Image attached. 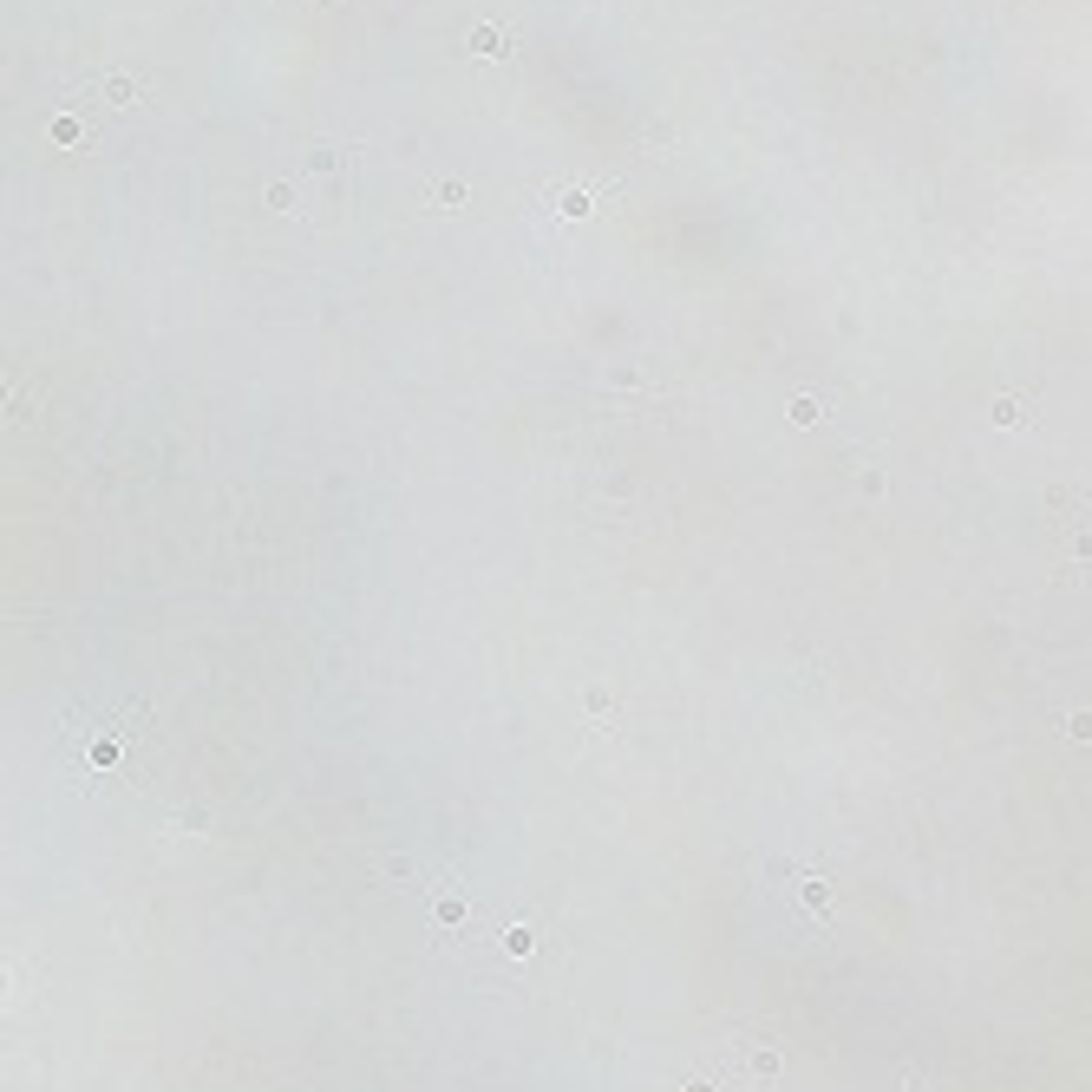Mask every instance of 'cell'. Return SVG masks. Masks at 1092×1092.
<instances>
[{
	"mask_svg": "<svg viewBox=\"0 0 1092 1092\" xmlns=\"http://www.w3.org/2000/svg\"><path fill=\"white\" fill-rule=\"evenodd\" d=\"M903 1092H929V1086H922V1079H909V1086H903Z\"/></svg>",
	"mask_w": 1092,
	"mask_h": 1092,
	"instance_id": "2",
	"label": "cell"
},
{
	"mask_svg": "<svg viewBox=\"0 0 1092 1092\" xmlns=\"http://www.w3.org/2000/svg\"><path fill=\"white\" fill-rule=\"evenodd\" d=\"M798 896H805V903H812V909H825V903H831V889L818 883V876H812V883H805V889H798Z\"/></svg>",
	"mask_w": 1092,
	"mask_h": 1092,
	"instance_id": "1",
	"label": "cell"
}]
</instances>
